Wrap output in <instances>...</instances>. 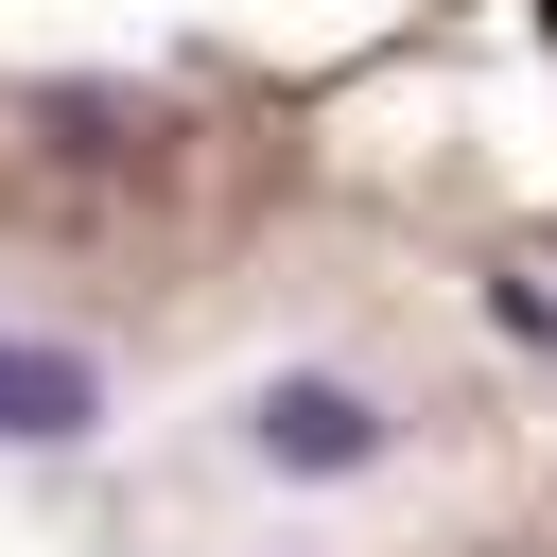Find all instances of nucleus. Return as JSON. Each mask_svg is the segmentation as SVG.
Instances as JSON below:
<instances>
[{
	"mask_svg": "<svg viewBox=\"0 0 557 557\" xmlns=\"http://www.w3.org/2000/svg\"><path fill=\"white\" fill-rule=\"evenodd\" d=\"M244 435H261V470H366V453H383V400L331 383V366H278V383L244 400Z\"/></svg>",
	"mask_w": 557,
	"mask_h": 557,
	"instance_id": "nucleus-1",
	"label": "nucleus"
},
{
	"mask_svg": "<svg viewBox=\"0 0 557 557\" xmlns=\"http://www.w3.org/2000/svg\"><path fill=\"white\" fill-rule=\"evenodd\" d=\"M104 418V383L70 366V348H0V435H35V453H70Z\"/></svg>",
	"mask_w": 557,
	"mask_h": 557,
	"instance_id": "nucleus-2",
	"label": "nucleus"
}]
</instances>
